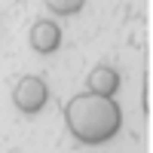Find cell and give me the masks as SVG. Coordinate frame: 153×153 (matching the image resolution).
Segmentation results:
<instances>
[{
  "instance_id": "1",
  "label": "cell",
  "mask_w": 153,
  "mask_h": 153,
  "mask_svg": "<svg viewBox=\"0 0 153 153\" xmlns=\"http://www.w3.org/2000/svg\"><path fill=\"white\" fill-rule=\"evenodd\" d=\"M65 123L68 132L83 144H107L110 138H117L123 129V110L113 98L83 92L74 95L65 107Z\"/></svg>"
},
{
  "instance_id": "2",
  "label": "cell",
  "mask_w": 153,
  "mask_h": 153,
  "mask_svg": "<svg viewBox=\"0 0 153 153\" xmlns=\"http://www.w3.org/2000/svg\"><path fill=\"white\" fill-rule=\"evenodd\" d=\"M12 101L22 113H40L49 101V89L43 83V76H22L19 86L12 89Z\"/></svg>"
},
{
  "instance_id": "3",
  "label": "cell",
  "mask_w": 153,
  "mask_h": 153,
  "mask_svg": "<svg viewBox=\"0 0 153 153\" xmlns=\"http://www.w3.org/2000/svg\"><path fill=\"white\" fill-rule=\"evenodd\" d=\"M31 46H34L40 55H52L55 49L61 46V28H58L55 22L40 19V22L31 28Z\"/></svg>"
},
{
  "instance_id": "4",
  "label": "cell",
  "mask_w": 153,
  "mask_h": 153,
  "mask_svg": "<svg viewBox=\"0 0 153 153\" xmlns=\"http://www.w3.org/2000/svg\"><path fill=\"white\" fill-rule=\"evenodd\" d=\"M86 83H89V92H95V95H104V98H113L117 95V89H120V74L107 68V65H101L95 68L92 74L86 76Z\"/></svg>"
},
{
  "instance_id": "5",
  "label": "cell",
  "mask_w": 153,
  "mask_h": 153,
  "mask_svg": "<svg viewBox=\"0 0 153 153\" xmlns=\"http://www.w3.org/2000/svg\"><path fill=\"white\" fill-rule=\"evenodd\" d=\"M46 6L55 12V16H76L83 6H86V0H46Z\"/></svg>"
}]
</instances>
